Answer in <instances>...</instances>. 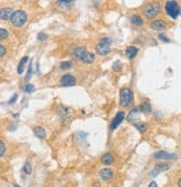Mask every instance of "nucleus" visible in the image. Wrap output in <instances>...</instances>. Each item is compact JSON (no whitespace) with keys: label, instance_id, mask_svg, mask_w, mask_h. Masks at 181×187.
<instances>
[{"label":"nucleus","instance_id":"nucleus-1","mask_svg":"<svg viewBox=\"0 0 181 187\" xmlns=\"http://www.w3.org/2000/svg\"><path fill=\"white\" fill-rule=\"evenodd\" d=\"M119 104L122 107H129L133 104V92L130 87H121L119 92Z\"/></svg>","mask_w":181,"mask_h":187},{"label":"nucleus","instance_id":"nucleus-2","mask_svg":"<svg viewBox=\"0 0 181 187\" xmlns=\"http://www.w3.org/2000/svg\"><path fill=\"white\" fill-rule=\"evenodd\" d=\"M161 10V6L158 1H152L145 6V8L142 9V14L147 19H153L159 14Z\"/></svg>","mask_w":181,"mask_h":187},{"label":"nucleus","instance_id":"nucleus-3","mask_svg":"<svg viewBox=\"0 0 181 187\" xmlns=\"http://www.w3.org/2000/svg\"><path fill=\"white\" fill-rule=\"evenodd\" d=\"M27 19L28 16L26 11H23V10H16V11H14V14L11 16L10 20H11V23H12L14 27L20 28L27 22Z\"/></svg>","mask_w":181,"mask_h":187},{"label":"nucleus","instance_id":"nucleus-4","mask_svg":"<svg viewBox=\"0 0 181 187\" xmlns=\"http://www.w3.org/2000/svg\"><path fill=\"white\" fill-rule=\"evenodd\" d=\"M164 10H166V12L167 14L172 19H177L178 18V16L180 14V6L179 4L174 1V0H169L166 2V5H164Z\"/></svg>","mask_w":181,"mask_h":187},{"label":"nucleus","instance_id":"nucleus-5","mask_svg":"<svg viewBox=\"0 0 181 187\" xmlns=\"http://www.w3.org/2000/svg\"><path fill=\"white\" fill-rule=\"evenodd\" d=\"M125 118H126V113H125L123 111H119L117 114L114 115L112 122L110 124V131H114L120 124L122 123V121L125 120Z\"/></svg>","mask_w":181,"mask_h":187},{"label":"nucleus","instance_id":"nucleus-6","mask_svg":"<svg viewBox=\"0 0 181 187\" xmlns=\"http://www.w3.org/2000/svg\"><path fill=\"white\" fill-rule=\"evenodd\" d=\"M154 160H176L177 155L176 154H172V153H168L164 151H158L153 154Z\"/></svg>","mask_w":181,"mask_h":187},{"label":"nucleus","instance_id":"nucleus-7","mask_svg":"<svg viewBox=\"0 0 181 187\" xmlns=\"http://www.w3.org/2000/svg\"><path fill=\"white\" fill-rule=\"evenodd\" d=\"M60 84L62 87H75L76 85V78L72 74H64L60 79Z\"/></svg>","mask_w":181,"mask_h":187},{"label":"nucleus","instance_id":"nucleus-8","mask_svg":"<svg viewBox=\"0 0 181 187\" xmlns=\"http://www.w3.org/2000/svg\"><path fill=\"white\" fill-rule=\"evenodd\" d=\"M170 168V165L169 164H166V163H158V164H156L154 166V168L151 171V173H150V176H157L158 174L162 173V172H166L168 169Z\"/></svg>","mask_w":181,"mask_h":187},{"label":"nucleus","instance_id":"nucleus-9","mask_svg":"<svg viewBox=\"0 0 181 187\" xmlns=\"http://www.w3.org/2000/svg\"><path fill=\"white\" fill-rule=\"evenodd\" d=\"M150 28L156 31H162L167 28V22L162 19H157L150 22Z\"/></svg>","mask_w":181,"mask_h":187},{"label":"nucleus","instance_id":"nucleus-10","mask_svg":"<svg viewBox=\"0 0 181 187\" xmlns=\"http://www.w3.org/2000/svg\"><path fill=\"white\" fill-rule=\"evenodd\" d=\"M110 46L108 44H104V43H101L99 42L97 46H96V52H97V54L101 55V57H104V55H107L110 53Z\"/></svg>","mask_w":181,"mask_h":187},{"label":"nucleus","instance_id":"nucleus-11","mask_svg":"<svg viewBox=\"0 0 181 187\" xmlns=\"http://www.w3.org/2000/svg\"><path fill=\"white\" fill-rule=\"evenodd\" d=\"M99 176L102 181L108 182L113 177V171L111 168H102L99 172Z\"/></svg>","mask_w":181,"mask_h":187},{"label":"nucleus","instance_id":"nucleus-12","mask_svg":"<svg viewBox=\"0 0 181 187\" xmlns=\"http://www.w3.org/2000/svg\"><path fill=\"white\" fill-rule=\"evenodd\" d=\"M79 61H81V62H83V63L90 64V63H92V62L95 61V54L86 50L85 52H83V53H82L81 58H80V60H79Z\"/></svg>","mask_w":181,"mask_h":187},{"label":"nucleus","instance_id":"nucleus-13","mask_svg":"<svg viewBox=\"0 0 181 187\" xmlns=\"http://www.w3.org/2000/svg\"><path fill=\"white\" fill-rule=\"evenodd\" d=\"M138 52H139V49H138L137 47L129 46L127 49H126V57H127V59L129 60H133L137 57Z\"/></svg>","mask_w":181,"mask_h":187},{"label":"nucleus","instance_id":"nucleus-14","mask_svg":"<svg viewBox=\"0 0 181 187\" xmlns=\"http://www.w3.org/2000/svg\"><path fill=\"white\" fill-rule=\"evenodd\" d=\"M138 107H139V110H140V112L145 113V114H150V113L152 112L151 104H150L148 101H141Z\"/></svg>","mask_w":181,"mask_h":187},{"label":"nucleus","instance_id":"nucleus-15","mask_svg":"<svg viewBox=\"0 0 181 187\" xmlns=\"http://www.w3.org/2000/svg\"><path fill=\"white\" fill-rule=\"evenodd\" d=\"M14 14V10L11 8H1L0 9V19L1 20H9L11 19V16Z\"/></svg>","mask_w":181,"mask_h":187},{"label":"nucleus","instance_id":"nucleus-16","mask_svg":"<svg viewBox=\"0 0 181 187\" xmlns=\"http://www.w3.org/2000/svg\"><path fill=\"white\" fill-rule=\"evenodd\" d=\"M86 50H87V49L85 48V47H77V48H75V49H72V50H71L70 54H71V57H72L73 59L80 60L82 53H83V52H85Z\"/></svg>","mask_w":181,"mask_h":187},{"label":"nucleus","instance_id":"nucleus-17","mask_svg":"<svg viewBox=\"0 0 181 187\" xmlns=\"http://www.w3.org/2000/svg\"><path fill=\"white\" fill-rule=\"evenodd\" d=\"M32 132H33V134H35L38 138H40V140H45L46 137H47L46 130L43 128H41V126H35V128H32Z\"/></svg>","mask_w":181,"mask_h":187},{"label":"nucleus","instance_id":"nucleus-18","mask_svg":"<svg viewBox=\"0 0 181 187\" xmlns=\"http://www.w3.org/2000/svg\"><path fill=\"white\" fill-rule=\"evenodd\" d=\"M114 162V157L111 153H106L101 156V163L104 165H111Z\"/></svg>","mask_w":181,"mask_h":187},{"label":"nucleus","instance_id":"nucleus-19","mask_svg":"<svg viewBox=\"0 0 181 187\" xmlns=\"http://www.w3.org/2000/svg\"><path fill=\"white\" fill-rule=\"evenodd\" d=\"M130 22L135 27H141L143 24V19L141 18L140 16H138V14H132L130 17Z\"/></svg>","mask_w":181,"mask_h":187},{"label":"nucleus","instance_id":"nucleus-20","mask_svg":"<svg viewBox=\"0 0 181 187\" xmlns=\"http://www.w3.org/2000/svg\"><path fill=\"white\" fill-rule=\"evenodd\" d=\"M70 110L68 107H66L64 105H60L58 109V114L61 116V119L62 120H68L69 119V115H70V112H69Z\"/></svg>","mask_w":181,"mask_h":187},{"label":"nucleus","instance_id":"nucleus-21","mask_svg":"<svg viewBox=\"0 0 181 187\" xmlns=\"http://www.w3.org/2000/svg\"><path fill=\"white\" fill-rule=\"evenodd\" d=\"M133 126L139 131L140 133H145L147 130H148V124L146 123V122H133Z\"/></svg>","mask_w":181,"mask_h":187},{"label":"nucleus","instance_id":"nucleus-22","mask_svg":"<svg viewBox=\"0 0 181 187\" xmlns=\"http://www.w3.org/2000/svg\"><path fill=\"white\" fill-rule=\"evenodd\" d=\"M28 60H29V58L26 55V57H23L22 59H21V61L19 62L18 68H17V73H18V74H22L23 73V70H25V64L28 62Z\"/></svg>","mask_w":181,"mask_h":187},{"label":"nucleus","instance_id":"nucleus-23","mask_svg":"<svg viewBox=\"0 0 181 187\" xmlns=\"http://www.w3.org/2000/svg\"><path fill=\"white\" fill-rule=\"evenodd\" d=\"M73 1H76V0H58V1H57V5H58L60 8H68Z\"/></svg>","mask_w":181,"mask_h":187},{"label":"nucleus","instance_id":"nucleus-24","mask_svg":"<svg viewBox=\"0 0 181 187\" xmlns=\"http://www.w3.org/2000/svg\"><path fill=\"white\" fill-rule=\"evenodd\" d=\"M22 172L25 174H27V175H30L32 173V167H31V164L29 163V162H26L25 165H23L22 167Z\"/></svg>","mask_w":181,"mask_h":187},{"label":"nucleus","instance_id":"nucleus-25","mask_svg":"<svg viewBox=\"0 0 181 187\" xmlns=\"http://www.w3.org/2000/svg\"><path fill=\"white\" fill-rule=\"evenodd\" d=\"M22 90L26 92V93H32V92L35 91V85L31 84V83H27L26 85L22 87Z\"/></svg>","mask_w":181,"mask_h":187},{"label":"nucleus","instance_id":"nucleus-26","mask_svg":"<svg viewBox=\"0 0 181 187\" xmlns=\"http://www.w3.org/2000/svg\"><path fill=\"white\" fill-rule=\"evenodd\" d=\"M72 67V62L71 61H64V62H61L60 64V69L61 70H68Z\"/></svg>","mask_w":181,"mask_h":187},{"label":"nucleus","instance_id":"nucleus-27","mask_svg":"<svg viewBox=\"0 0 181 187\" xmlns=\"http://www.w3.org/2000/svg\"><path fill=\"white\" fill-rule=\"evenodd\" d=\"M9 36V32L7 29H4V28H0V40H5L7 39Z\"/></svg>","mask_w":181,"mask_h":187},{"label":"nucleus","instance_id":"nucleus-28","mask_svg":"<svg viewBox=\"0 0 181 187\" xmlns=\"http://www.w3.org/2000/svg\"><path fill=\"white\" fill-rule=\"evenodd\" d=\"M139 112H140L139 107H133V109L131 110V112H130V114L128 115V119H129V121H130V120H132V118H135V116H137V115L139 114Z\"/></svg>","mask_w":181,"mask_h":187},{"label":"nucleus","instance_id":"nucleus-29","mask_svg":"<svg viewBox=\"0 0 181 187\" xmlns=\"http://www.w3.org/2000/svg\"><path fill=\"white\" fill-rule=\"evenodd\" d=\"M121 68H122V63H121L120 61H116V62L112 64V70L114 72H119V71L121 70Z\"/></svg>","mask_w":181,"mask_h":187},{"label":"nucleus","instance_id":"nucleus-30","mask_svg":"<svg viewBox=\"0 0 181 187\" xmlns=\"http://www.w3.org/2000/svg\"><path fill=\"white\" fill-rule=\"evenodd\" d=\"M31 74H32V62L30 61V64H29V68H28V71H27V74H26L25 80H26V81H29L30 78H31Z\"/></svg>","mask_w":181,"mask_h":187},{"label":"nucleus","instance_id":"nucleus-31","mask_svg":"<svg viewBox=\"0 0 181 187\" xmlns=\"http://www.w3.org/2000/svg\"><path fill=\"white\" fill-rule=\"evenodd\" d=\"M5 153H6V144L5 142L0 140V157H2V156L5 155Z\"/></svg>","mask_w":181,"mask_h":187},{"label":"nucleus","instance_id":"nucleus-32","mask_svg":"<svg viewBox=\"0 0 181 187\" xmlns=\"http://www.w3.org/2000/svg\"><path fill=\"white\" fill-rule=\"evenodd\" d=\"M101 43H104V44H108V46H111L112 44L113 40L111 39V38H109V37H107V38H104V39H100L99 40Z\"/></svg>","mask_w":181,"mask_h":187},{"label":"nucleus","instance_id":"nucleus-33","mask_svg":"<svg viewBox=\"0 0 181 187\" xmlns=\"http://www.w3.org/2000/svg\"><path fill=\"white\" fill-rule=\"evenodd\" d=\"M37 39L39 40V41H46L47 39H48V36L43 33V32H39L38 33V36H37Z\"/></svg>","mask_w":181,"mask_h":187},{"label":"nucleus","instance_id":"nucleus-34","mask_svg":"<svg viewBox=\"0 0 181 187\" xmlns=\"http://www.w3.org/2000/svg\"><path fill=\"white\" fill-rule=\"evenodd\" d=\"M158 38H159V40H161V41L163 42H170V39H169L164 33H160L158 36Z\"/></svg>","mask_w":181,"mask_h":187},{"label":"nucleus","instance_id":"nucleus-35","mask_svg":"<svg viewBox=\"0 0 181 187\" xmlns=\"http://www.w3.org/2000/svg\"><path fill=\"white\" fill-rule=\"evenodd\" d=\"M17 99H18V94H17V93H14V95L10 97V100L8 101V104H10V105L14 104V103L17 102Z\"/></svg>","mask_w":181,"mask_h":187},{"label":"nucleus","instance_id":"nucleus-36","mask_svg":"<svg viewBox=\"0 0 181 187\" xmlns=\"http://www.w3.org/2000/svg\"><path fill=\"white\" fill-rule=\"evenodd\" d=\"M6 52H7L6 47L4 46V44H0V58H2V57L6 54Z\"/></svg>","mask_w":181,"mask_h":187},{"label":"nucleus","instance_id":"nucleus-37","mask_svg":"<svg viewBox=\"0 0 181 187\" xmlns=\"http://www.w3.org/2000/svg\"><path fill=\"white\" fill-rule=\"evenodd\" d=\"M148 187H158V185H157V183L156 182H151L149 185H148Z\"/></svg>","mask_w":181,"mask_h":187},{"label":"nucleus","instance_id":"nucleus-38","mask_svg":"<svg viewBox=\"0 0 181 187\" xmlns=\"http://www.w3.org/2000/svg\"><path fill=\"white\" fill-rule=\"evenodd\" d=\"M178 186L179 187H181V177L178 179Z\"/></svg>","mask_w":181,"mask_h":187},{"label":"nucleus","instance_id":"nucleus-39","mask_svg":"<svg viewBox=\"0 0 181 187\" xmlns=\"http://www.w3.org/2000/svg\"><path fill=\"white\" fill-rule=\"evenodd\" d=\"M14 187H20L19 185H17V184H14Z\"/></svg>","mask_w":181,"mask_h":187},{"label":"nucleus","instance_id":"nucleus-40","mask_svg":"<svg viewBox=\"0 0 181 187\" xmlns=\"http://www.w3.org/2000/svg\"><path fill=\"white\" fill-rule=\"evenodd\" d=\"M113 187H118V186H113Z\"/></svg>","mask_w":181,"mask_h":187}]
</instances>
